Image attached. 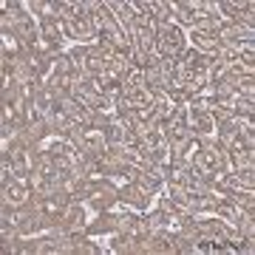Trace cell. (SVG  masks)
Masks as SVG:
<instances>
[{"mask_svg": "<svg viewBox=\"0 0 255 255\" xmlns=\"http://www.w3.org/2000/svg\"><path fill=\"white\" fill-rule=\"evenodd\" d=\"M187 51V34L182 28L170 23V26H159L156 34V57L159 60H179Z\"/></svg>", "mask_w": 255, "mask_h": 255, "instance_id": "1", "label": "cell"}, {"mask_svg": "<svg viewBox=\"0 0 255 255\" xmlns=\"http://www.w3.org/2000/svg\"><path fill=\"white\" fill-rule=\"evenodd\" d=\"M193 40V48L196 51H201V54H210V57H216L219 54V48H221V31L219 28H213L207 23V20H201L196 28H190V34H187Z\"/></svg>", "mask_w": 255, "mask_h": 255, "instance_id": "2", "label": "cell"}, {"mask_svg": "<svg viewBox=\"0 0 255 255\" xmlns=\"http://www.w3.org/2000/svg\"><path fill=\"white\" fill-rule=\"evenodd\" d=\"M31 187H28L26 179L20 176H11L9 182H3V207H11V210H23L31 204Z\"/></svg>", "mask_w": 255, "mask_h": 255, "instance_id": "3", "label": "cell"}, {"mask_svg": "<svg viewBox=\"0 0 255 255\" xmlns=\"http://www.w3.org/2000/svg\"><path fill=\"white\" fill-rule=\"evenodd\" d=\"M187 125H190V133H196V136H204V139H213L219 119H216V114H213V111H207V108L187 105Z\"/></svg>", "mask_w": 255, "mask_h": 255, "instance_id": "4", "label": "cell"}]
</instances>
